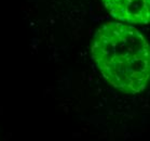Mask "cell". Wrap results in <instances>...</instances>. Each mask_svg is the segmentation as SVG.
<instances>
[{
	"mask_svg": "<svg viewBox=\"0 0 150 141\" xmlns=\"http://www.w3.org/2000/svg\"><path fill=\"white\" fill-rule=\"evenodd\" d=\"M115 19L125 23L148 24L149 0H102Z\"/></svg>",
	"mask_w": 150,
	"mask_h": 141,
	"instance_id": "2",
	"label": "cell"
},
{
	"mask_svg": "<svg viewBox=\"0 0 150 141\" xmlns=\"http://www.w3.org/2000/svg\"><path fill=\"white\" fill-rule=\"evenodd\" d=\"M92 58L108 82L125 93L142 92L149 80V46L139 31L106 23L93 37Z\"/></svg>",
	"mask_w": 150,
	"mask_h": 141,
	"instance_id": "1",
	"label": "cell"
}]
</instances>
